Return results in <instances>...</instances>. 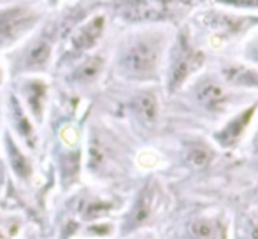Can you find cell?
Masks as SVG:
<instances>
[{"label": "cell", "instance_id": "6da1fadb", "mask_svg": "<svg viewBox=\"0 0 258 239\" xmlns=\"http://www.w3.org/2000/svg\"><path fill=\"white\" fill-rule=\"evenodd\" d=\"M160 41L155 37H144L136 41L121 56L123 72L130 78L148 79L153 78L158 69Z\"/></svg>", "mask_w": 258, "mask_h": 239}, {"label": "cell", "instance_id": "7a4b0ae2", "mask_svg": "<svg viewBox=\"0 0 258 239\" xmlns=\"http://www.w3.org/2000/svg\"><path fill=\"white\" fill-rule=\"evenodd\" d=\"M206 56L190 44L186 34H181L176 42L169 69V90L176 92L195 71L202 67Z\"/></svg>", "mask_w": 258, "mask_h": 239}, {"label": "cell", "instance_id": "3957f363", "mask_svg": "<svg viewBox=\"0 0 258 239\" xmlns=\"http://www.w3.org/2000/svg\"><path fill=\"white\" fill-rule=\"evenodd\" d=\"M191 0H126L123 16L134 21L167 20L186 9Z\"/></svg>", "mask_w": 258, "mask_h": 239}, {"label": "cell", "instance_id": "277c9868", "mask_svg": "<svg viewBox=\"0 0 258 239\" xmlns=\"http://www.w3.org/2000/svg\"><path fill=\"white\" fill-rule=\"evenodd\" d=\"M255 111H256V104L242 109L237 116H234L227 125L223 127V129L218 130V132L214 134V141H216L221 148L235 146V144L241 141V137L244 136L248 125L251 123L253 116H255Z\"/></svg>", "mask_w": 258, "mask_h": 239}, {"label": "cell", "instance_id": "5b68a950", "mask_svg": "<svg viewBox=\"0 0 258 239\" xmlns=\"http://www.w3.org/2000/svg\"><path fill=\"white\" fill-rule=\"evenodd\" d=\"M153 202H155V190L151 185H146L139 192L132 209L126 215L123 232H132V230L139 229L141 225H144L148 222V218L151 216V211H153Z\"/></svg>", "mask_w": 258, "mask_h": 239}, {"label": "cell", "instance_id": "8992f818", "mask_svg": "<svg viewBox=\"0 0 258 239\" xmlns=\"http://www.w3.org/2000/svg\"><path fill=\"white\" fill-rule=\"evenodd\" d=\"M195 97H197L199 104L209 113H221L228 102L227 92L223 86L218 85L214 79L206 78L195 86Z\"/></svg>", "mask_w": 258, "mask_h": 239}, {"label": "cell", "instance_id": "52a82bcc", "mask_svg": "<svg viewBox=\"0 0 258 239\" xmlns=\"http://www.w3.org/2000/svg\"><path fill=\"white\" fill-rule=\"evenodd\" d=\"M102 30H104V18L102 16L93 18L90 23H86L85 27L79 28L78 34L72 37V48L76 51H86V49H90L99 41V37L102 35Z\"/></svg>", "mask_w": 258, "mask_h": 239}, {"label": "cell", "instance_id": "ba28073f", "mask_svg": "<svg viewBox=\"0 0 258 239\" xmlns=\"http://www.w3.org/2000/svg\"><path fill=\"white\" fill-rule=\"evenodd\" d=\"M27 23V14L21 13V9H7L0 11V44L13 41L18 32Z\"/></svg>", "mask_w": 258, "mask_h": 239}, {"label": "cell", "instance_id": "9c48e42d", "mask_svg": "<svg viewBox=\"0 0 258 239\" xmlns=\"http://www.w3.org/2000/svg\"><path fill=\"white\" fill-rule=\"evenodd\" d=\"M223 78L234 86L258 88V69L244 67V65H228L223 69Z\"/></svg>", "mask_w": 258, "mask_h": 239}, {"label": "cell", "instance_id": "30bf717a", "mask_svg": "<svg viewBox=\"0 0 258 239\" xmlns=\"http://www.w3.org/2000/svg\"><path fill=\"white\" fill-rule=\"evenodd\" d=\"M134 111H136L137 118L144 123V125L151 127L155 125L156 118H158V100H156L155 93L143 92L134 99Z\"/></svg>", "mask_w": 258, "mask_h": 239}, {"label": "cell", "instance_id": "8fae6325", "mask_svg": "<svg viewBox=\"0 0 258 239\" xmlns=\"http://www.w3.org/2000/svg\"><path fill=\"white\" fill-rule=\"evenodd\" d=\"M186 234L190 239H220L221 229L220 223L207 216L194 218L186 227Z\"/></svg>", "mask_w": 258, "mask_h": 239}, {"label": "cell", "instance_id": "7c38bea8", "mask_svg": "<svg viewBox=\"0 0 258 239\" xmlns=\"http://www.w3.org/2000/svg\"><path fill=\"white\" fill-rule=\"evenodd\" d=\"M184 160L194 169H204L213 160V151L201 143H191L184 151Z\"/></svg>", "mask_w": 258, "mask_h": 239}, {"label": "cell", "instance_id": "4fadbf2b", "mask_svg": "<svg viewBox=\"0 0 258 239\" xmlns=\"http://www.w3.org/2000/svg\"><path fill=\"white\" fill-rule=\"evenodd\" d=\"M104 60L100 56H90L83 62L81 65L78 67V71L74 72V79L81 83H88L92 79H95L99 76V72L102 71Z\"/></svg>", "mask_w": 258, "mask_h": 239}, {"label": "cell", "instance_id": "5bb4252c", "mask_svg": "<svg viewBox=\"0 0 258 239\" xmlns=\"http://www.w3.org/2000/svg\"><path fill=\"white\" fill-rule=\"evenodd\" d=\"M49 55H51V46L49 42H39L37 46L30 49L27 58V67L30 69H41L48 64Z\"/></svg>", "mask_w": 258, "mask_h": 239}, {"label": "cell", "instance_id": "9a60e30c", "mask_svg": "<svg viewBox=\"0 0 258 239\" xmlns=\"http://www.w3.org/2000/svg\"><path fill=\"white\" fill-rule=\"evenodd\" d=\"M13 109H14V119H16V129H18V132H20V136L23 137L28 144L34 146V141H35L34 129H32L30 122L25 116V113L21 111L20 104H18L16 100H13Z\"/></svg>", "mask_w": 258, "mask_h": 239}, {"label": "cell", "instance_id": "2e32d148", "mask_svg": "<svg viewBox=\"0 0 258 239\" xmlns=\"http://www.w3.org/2000/svg\"><path fill=\"white\" fill-rule=\"evenodd\" d=\"M7 150H9L11 162H13V167H14V171H16V174L20 176V178H27V176L30 174V164H28V160L21 155V151L14 146L11 139H7Z\"/></svg>", "mask_w": 258, "mask_h": 239}, {"label": "cell", "instance_id": "e0dca14e", "mask_svg": "<svg viewBox=\"0 0 258 239\" xmlns=\"http://www.w3.org/2000/svg\"><path fill=\"white\" fill-rule=\"evenodd\" d=\"M46 93V85L39 81H34L28 88V104H30L32 111L37 118H41V109H42V100H44Z\"/></svg>", "mask_w": 258, "mask_h": 239}, {"label": "cell", "instance_id": "ac0fdd59", "mask_svg": "<svg viewBox=\"0 0 258 239\" xmlns=\"http://www.w3.org/2000/svg\"><path fill=\"white\" fill-rule=\"evenodd\" d=\"M216 2L234 7H242V9H258V0H216Z\"/></svg>", "mask_w": 258, "mask_h": 239}, {"label": "cell", "instance_id": "d6986e66", "mask_svg": "<svg viewBox=\"0 0 258 239\" xmlns=\"http://www.w3.org/2000/svg\"><path fill=\"white\" fill-rule=\"evenodd\" d=\"M244 239H258V222L256 220H246L244 222Z\"/></svg>", "mask_w": 258, "mask_h": 239}, {"label": "cell", "instance_id": "ffe728a7", "mask_svg": "<svg viewBox=\"0 0 258 239\" xmlns=\"http://www.w3.org/2000/svg\"><path fill=\"white\" fill-rule=\"evenodd\" d=\"M253 151H255V155L258 157V132H256L255 139H253Z\"/></svg>", "mask_w": 258, "mask_h": 239}]
</instances>
